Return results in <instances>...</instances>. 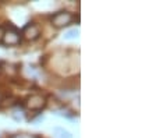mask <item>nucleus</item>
I'll return each mask as SVG.
<instances>
[{
    "label": "nucleus",
    "instance_id": "nucleus-1",
    "mask_svg": "<svg viewBox=\"0 0 156 138\" xmlns=\"http://www.w3.org/2000/svg\"><path fill=\"white\" fill-rule=\"evenodd\" d=\"M52 24L57 28H62V27H66L73 21V14L68 13V11L63 10V11H57L56 14H53L52 18H50Z\"/></svg>",
    "mask_w": 156,
    "mask_h": 138
},
{
    "label": "nucleus",
    "instance_id": "nucleus-2",
    "mask_svg": "<svg viewBox=\"0 0 156 138\" xmlns=\"http://www.w3.org/2000/svg\"><path fill=\"white\" fill-rule=\"evenodd\" d=\"M27 108L31 110H39L46 105V98L42 95H31L25 102Z\"/></svg>",
    "mask_w": 156,
    "mask_h": 138
},
{
    "label": "nucleus",
    "instance_id": "nucleus-3",
    "mask_svg": "<svg viewBox=\"0 0 156 138\" xmlns=\"http://www.w3.org/2000/svg\"><path fill=\"white\" fill-rule=\"evenodd\" d=\"M23 35H24V38H25V39L34 41V39H36V38L41 35V31H39V28H38V25H36V24L31 23V24H28V25L24 27Z\"/></svg>",
    "mask_w": 156,
    "mask_h": 138
},
{
    "label": "nucleus",
    "instance_id": "nucleus-4",
    "mask_svg": "<svg viewBox=\"0 0 156 138\" xmlns=\"http://www.w3.org/2000/svg\"><path fill=\"white\" fill-rule=\"evenodd\" d=\"M3 41L6 45H18L20 43V32L16 28H11L9 31H4L3 35Z\"/></svg>",
    "mask_w": 156,
    "mask_h": 138
},
{
    "label": "nucleus",
    "instance_id": "nucleus-5",
    "mask_svg": "<svg viewBox=\"0 0 156 138\" xmlns=\"http://www.w3.org/2000/svg\"><path fill=\"white\" fill-rule=\"evenodd\" d=\"M53 134L57 138H73V134L70 131H67L63 127H55L53 128Z\"/></svg>",
    "mask_w": 156,
    "mask_h": 138
},
{
    "label": "nucleus",
    "instance_id": "nucleus-6",
    "mask_svg": "<svg viewBox=\"0 0 156 138\" xmlns=\"http://www.w3.org/2000/svg\"><path fill=\"white\" fill-rule=\"evenodd\" d=\"M78 34H80V31L75 30V28H73V30L67 31V32L64 34V39H74V38H77Z\"/></svg>",
    "mask_w": 156,
    "mask_h": 138
},
{
    "label": "nucleus",
    "instance_id": "nucleus-7",
    "mask_svg": "<svg viewBox=\"0 0 156 138\" xmlns=\"http://www.w3.org/2000/svg\"><path fill=\"white\" fill-rule=\"evenodd\" d=\"M3 35H4V28L3 27H0V42H2V39H3Z\"/></svg>",
    "mask_w": 156,
    "mask_h": 138
},
{
    "label": "nucleus",
    "instance_id": "nucleus-8",
    "mask_svg": "<svg viewBox=\"0 0 156 138\" xmlns=\"http://www.w3.org/2000/svg\"><path fill=\"white\" fill-rule=\"evenodd\" d=\"M11 138H27V137L25 135H13Z\"/></svg>",
    "mask_w": 156,
    "mask_h": 138
},
{
    "label": "nucleus",
    "instance_id": "nucleus-9",
    "mask_svg": "<svg viewBox=\"0 0 156 138\" xmlns=\"http://www.w3.org/2000/svg\"><path fill=\"white\" fill-rule=\"evenodd\" d=\"M0 71H2V69H0Z\"/></svg>",
    "mask_w": 156,
    "mask_h": 138
}]
</instances>
